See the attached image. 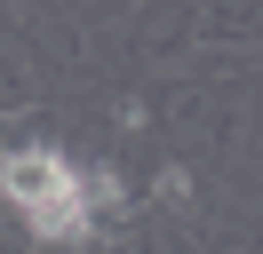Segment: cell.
I'll return each instance as SVG.
<instances>
[{
	"mask_svg": "<svg viewBox=\"0 0 263 254\" xmlns=\"http://www.w3.org/2000/svg\"><path fill=\"white\" fill-rule=\"evenodd\" d=\"M0 199L24 215V230L48 238V246H80L96 230V199H88V175L72 167L48 143H16L0 159Z\"/></svg>",
	"mask_w": 263,
	"mask_h": 254,
	"instance_id": "cell-1",
	"label": "cell"
}]
</instances>
